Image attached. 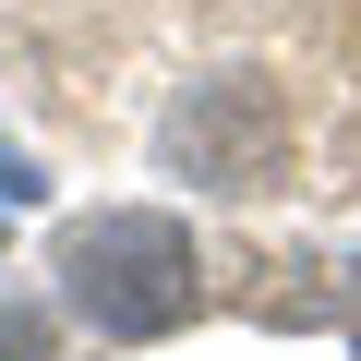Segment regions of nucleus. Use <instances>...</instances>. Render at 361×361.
<instances>
[{"instance_id":"nucleus-1","label":"nucleus","mask_w":361,"mask_h":361,"mask_svg":"<svg viewBox=\"0 0 361 361\" xmlns=\"http://www.w3.org/2000/svg\"><path fill=\"white\" fill-rule=\"evenodd\" d=\"M61 289H73V313L97 337L145 349V337H169L205 301V265H193V229H180L169 205H109V217L61 229Z\"/></svg>"},{"instance_id":"nucleus-2","label":"nucleus","mask_w":361,"mask_h":361,"mask_svg":"<svg viewBox=\"0 0 361 361\" xmlns=\"http://www.w3.org/2000/svg\"><path fill=\"white\" fill-rule=\"evenodd\" d=\"M0 349H13V361H37V349H49V325H37V313H0Z\"/></svg>"}]
</instances>
